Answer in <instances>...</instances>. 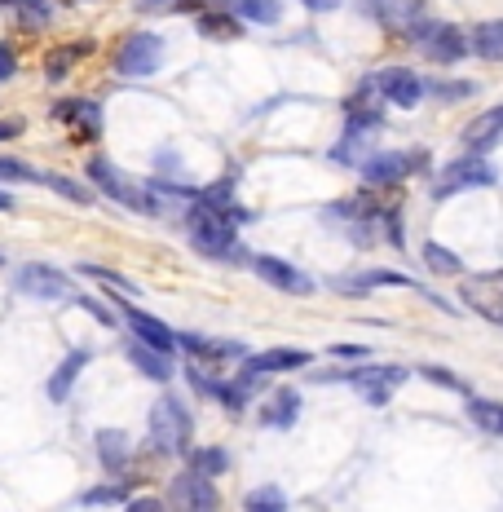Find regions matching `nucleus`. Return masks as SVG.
Masks as SVG:
<instances>
[{
  "instance_id": "obj_1",
  "label": "nucleus",
  "mask_w": 503,
  "mask_h": 512,
  "mask_svg": "<svg viewBox=\"0 0 503 512\" xmlns=\"http://www.w3.org/2000/svg\"><path fill=\"white\" fill-rule=\"evenodd\" d=\"M256 212H248L243 204H230V208H203V204H190L181 212V230H186L190 248H195L203 261H221V265H248L252 270V252L243 248L239 230L252 226Z\"/></svg>"
},
{
  "instance_id": "obj_2",
  "label": "nucleus",
  "mask_w": 503,
  "mask_h": 512,
  "mask_svg": "<svg viewBox=\"0 0 503 512\" xmlns=\"http://www.w3.org/2000/svg\"><path fill=\"white\" fill-rule=\"evenodd\" d=\"M146 442L155 455L164 460H181V455L195 451V415L181 402V393L164 389L151 402V420H146Z\"/></svg>"
},
{
  "instance_id": "obj_3",
  "label": "nucleus",
  "mask_w": 503,
  "mask_h": 512,
  "mask_svg": "<svg viewBox=\"0 0 503 512\" xmlns=\"http://www.w3.org/2000/svg\"><path fill=\"white\" fill-rule=\"evenodd\" d=\"M84 181H89L98 195L111 199V204L137 212V217H164V199L151 195V190H146V181L128 177L111 155H89V164H84Z\"/></svg>"
},
{
  "instance_id": "obj_4",
  "label": "nucleus",
  "mask_w": 503,
  "mask_h": 512,
  "mask_svg": "<svg viewBox=\"0 0 503 512\" xmlns=\"http://www.w3.org/2000/svg\"><path fill=\"white\" fill-rule=\"evenodd\" d=\"M411 376L415 371L402 367V362H353L345 371H314L318 384H353L367 407H389L393 393H398Z\"/></svg>"
},
{
  "instance_id": "obj_5",
  "label": "nucleus",
  "mask_w": 503,
  "mask_h": 512,
  "mask_svg": "<svg viewBox=\"0 0 503 512\" xmlns=\"http://www.w3.org/2000/svg\"><path fill=\"white\" fill-rule=\"evenodd\" d=\"M353 173L362 177V186L371 190H398L411 177H428L433 173V155L424 146H398V151H371Z\"/></svg>"
},
{
  "instance_id": "obj_6",
  "label": "nucleus",
  "mask_w": 503,
  "mask_h": 512,
  "mask_svg": "<svg viewBox=\"0 0 503 512\" xmlns=\"http://www.w3.org/2000/svg\"><path fill=\"white\" fill-rule=\"evenodd\" d=\"M499 186V168L490 164V155H455L442 173L428 186V199L433 204H446V199L464 195V190H490Z\"/></svg>"
},
{
  "instance_id": "obj_7",
  "label": "nucleus",
  "mask_w": 503,
  "mask_h": 512,
  "mask_svg": "<svg viewBox=\"0 0 503 512\" xmlns=\"http://www.w3.org/2000/svg\"><path fill=\"white\" fill-rule=\"evenodd\" d=\"M111 67L124 80H151L164 67V36H155V31H128L120 40V49H115Z\"/></svg>"
},
{
  "instance_id": "obj_8",
  "label": "nucleus",
  "mask_w": 503,
  "mask_h": 512,
  "mask_svg": "<svg viewBox=\"0 0 503 512\" xmlns=\"http://www.w3.org/2000/svg\"><path fill=\"white\" fill-rule=\"evenodd\" d=\"M14 292L27 296V301H45V305H62L76 296V283H71L67 270L49 261H27L14 270Z\"/></svg>"
},
{
  "instance_id": "obj_9",
  "label": "nucleus",
  "mask_w": 503,
  "mask_h": 512,
  "mask_svg": "<svg viewBox=\"0 0 503 512\" xmlns=\"http://www.w3.org/2000/svg\"><path fill=\"white\" fill-rule=\"evenodd\" d=\"M459 305L473 309L481 323L503 327V270H477L459 279Z\"/></svg>"
},
{
  "instance_id": "obj_10",
  "label": "nucleus",
  "mask_w": 503,
  "mask_h": 512,
  "mask_svg": "<svg viewBox=\"0 0 503 512\" xmlns=\"http://www.w3.org/2000/svg\"><path fill=\"white\" fill-rule=\"evenodd\" d=\"M168 512H221V495L212 477L195 473V468H181V473L168 477V495H164Z\"/></svg>"
},
{
  "instance_id": "obj_11",
  "label": "nucleus",
  "mask_w": 503,
  "mask_h": 512,
  "mask_svg": "<svg viewBox=\"0 0 503 512\" xmlns=\"http://www.w3.org/2000/svg\"><path fill=\"white\" fill-rule=\"evenodd\" d=\"M49 120L67 124L71 128V142H76V146H93V142H102V133H106L102 102L98 98H62V102H53Z\"/></svg>"
},
{
  "instance_id": "obj_12",
  "label": "nucleus",
  "mask_w": 503,
  "mask_h": 512,
  "mask_svg": "<svg viewBox=\"0 0 503 512\" xmlns=\"http://www.w3.org/2000/svg\"><path fill=\"white\" fill-rule=\"evenodd\" d=\"M106 296H115V314H120V323H128L133 340H142V345H151V349H164V354H177V332L164 323V318H155L151 309L133 305L120 292H106Z\"/></svg>"
},
{
  "instance_id": "obj_13",
  "label": "nucleus",
  "mask_w": 503,
  "mask_h": 512,
  "mask_svg": "<svg viewBox=\"0 0 503 512\" xmlns=\"http://www.w3.org/2000/svg\"><path fill=\"white\" fill-rule=\"evenodd\" d=\"M177 349L186 354V362H199V367L221 371L226 362H243L248 358V345L230 336H203V332H177Z\"/></svg>"
},
{
  "instance_id": "obj_14",
  "label": "nucleus",
  "mask_w": 503,
  "mask_h": 512,
  "mask_svg": "<svg viewBox=\"0 0 503 512\" xmlns=\"http://www.w3.org/2000/svg\"><path fill=\"white\" fill-rule=\"evenodd\" d=\"M252 274H256V279H261L265 287L283 292V296H314V279H309L301 265L287 261V256L252 252Z\"/></svg>"
},
{
  "instance_id": "obj_15",
  "label": "nucleus",
  "mask_w": 503,
  "mask_h": 512,
  "mask_svg": "<svg viewBox=\"0 0 503 512\" xmlns=\"http://www.w3.org/2000/svg\"><path fill=\"white\" fill-rule=\"evenodd\" d=\"M371 84H376V93H380V102L384 106H398V111H415V106L424 102V76L420 71H411V67H380V71H371Z\"/></svg>"
},
{
  "instance_id": "obj_16",
  "label": "nucleus",
  "mask_w": 503,
  "mask_h": 512,
  "mask_svg": "<svg viewBox=\"0 0 503 512\" xmlns=\"http://www.w3.org/2000/svg\"><path fill=\"white\" fill-rule=\"evenodd\" d=\"M424 53L433 67H459L464 58H473V45H468V31L459 27V23H442L437 18L433 27H428V36L415 45Z\"/></svg>"
},
{
  "instance_id": "obj_17",
  "label": "nucleus",
  "mask_w": 503,
  "mask_h": 512,
  "mask_svg": "<svg viewBox=\"0 0 503 512\" xmlns=\"http://www.w3.org/2000/svg\"><path fill=\"white\" fill-rule=\"evenodd\" d=\"M301 407H305L301 389L278 384V389H270L261 398V407H256V424H261V429H270V433H287L296 420H301Z\"/></svg>"
},
{
  "instance_id": "obj_18",
  "label": "nucleus",
  "mask_w": 503,
  "mask_h": 512,
  "mask_svg": "<svg viewBox=\"0 0 503 512\" xmlns=\"http://www.w3.org/2000/svg\"><path fill=\"white\" fill-rule=\"evenodd\" d=\"M314 354L301 345H274V349H261V354H248L239 367L256 371V376H292V371H305Z\"/></svg>"
},
{
  "instance_id": "obj_19",
  "label": "nucleus",
  "mask_w": 503,
  "mask_h": 512,
  "mask_svg": "<svg viewBox=\"0 0 503 512\" xmlns=\"http://www.w3.org/2000/svg\"><path fill=\"white\" fill-rule=\"evenodd\" d=\"M93 451H98V464L106 468V477H128L133 473V437L124 429H98L93 433Z\"/></svg>"
},
{
  "instance_id": "obj_20",
  "label": "nucleus",
  "mask_w": 503,
  "mask_h": 512,
  "mask_svg": "<svg viewBox=\"0 0 503 512\" xmlns=\"http://www.w3.org/2000/svg\"><path fill=\"white\" fill-rule=\"evenodd\" d=\"M503 137V106H490V111L473 115L464 128H459V146L464 155H490Z\"/></svg>"
},
{
  "instance_id": "obj_21",
  "label": "nucleus",
  "mask_w": 503,
  "mask_h": 512,
  "mask_svg": "<svg viewBox=\"0 0 503 512\" xmlns=\"http://www.w3.org/2000/svg\"><path fill=\"white\" fill-rule=\"evenodd\" d=\"M340 296H371L376 287H402V292H424L420 279H411V274L402 270H353L345 274V279L336 283Z\"/></svg>"
},
{
  "instance_id": "obj_22",
  "label": "nucleus",
  "mask_w": 503,
  "mask_h": 512,
  "mask_svg": "<svg viewBox=\"0 0 503 512\" xmlns=\"http://www.w3.org/2000/svg\"><path fill=\"white\" fill-rule=\"evenodd\" d=\"M93 362V349L89 345H76V349H67L62 354V362L49 371V384H45V393H49V402L53 407H62V402L71 398V389H76V380L84 376V367Z\"/></svg>"
},
{
  "instance_id": "obj_23",
  "label": "nucleus",
  "mask_w": 503,
  "mask_h": 512,
  "mask_svg": "<svg viewBox=\"0 0 503 512\" xmlns=\"http://www.w3.org/2000/svg\"><path fill=\"white\" fill-rule=\"evenodd\" d=\"M93 49H98V40H89V36L62 40V45H49V49H45V62H40V71H45L49 84H62V80L71 76V71H76V62H84Z\"/></svg>"
},
{
  "instance_id": "obj_24",
  "label": "nucleus",
  "mask_w": 503,
  "mask_h": 512,
  "mask_svg": "<svg viewBox=\"0 0 503 512\" xmlns=\"http://www.w3.org/2000/svg\"><path fill=\"white\" fill-rule=\"evenodd\" d=\"M124 354H128V362H133L137 376H146L155 384H173L177 380V362H173V354H164V349H151V345H142V340H128Z\"/></svg>"
},
{
  "instance_id": "obj_25",
  "label": "nucleus",
  "mask_w": 503,
  "mask_h": 512,
  "mask_svg": "<svg viewBox=\"0 0 503 512\" xmlns=\"http://www.w3.org/2000/svg\"><path fill=\"white\" fill-rule=\"evenodd\" d=\"M195 27H199L203 40H226V45L248 31V23H243L230 5H217V9H203V14H195Z\"/></svg>"
},
{
  "instance_id": "obj_26",
  "label": "nucleus",
  "mask_w": 503,
  "mask_h": 512,
  "mask_svg": "<svg viewBox=\"0 0 503 512\" xmlns=\"http://www.w3.org/2000/svg\"><path fill=\"white\" fill-rule=\"evenodd\" d=\"M420 261H424V270L428 274H442V279H464V256H459L455 248H446V243H437V239H424L420 243Z\"/></svg>"
},
{
  "instance_id": "obj_27",
  "label": "nucleus",
  "mask_w": 503,
  "mask_h": 512,
  "mask_svg": "<svg viewBox=\"0 0 503 512\" xmlns=\"http://www.w3.org/2000/svg\"><path fill=\"white\" fill-rule=\"evenodd\" d=\"M464 415L473 420L477 433L503 437V402L499 398H477V393H468V398H464Z\"/></svg>"
},
{
  "instance_id": "obj_28",
  "label": "nucleus",
  "mask_w": 503,
  "mask_h": 512,
  "mask_svg": "<svg viewBox=\"0 0 503 512\" xmlns=\"http://www.w3.org/2000/svg\"><path fill=\"white\" fill-rule=\"evenodd\" d=\"M468 45H473V58L481 62H503V18H481L468 31Z\"/></svg>"
},
{
  "instance_id": "obj_29",
  "label": "nucleus",
  "mask_w": 503,
  "mask_h": 512,
  "mask_svg": "<svg viewBox=\"0 0 503 512\" xmlns=\"http://www.w3.org/2000/svg\"><path fill=\"white\" fill-rule=\"evenodd\" d=\"M40 186H49L58 199H67V204L76 208H93L98 204V190L89 186V181H76L71 173H40Z\"/></svg>"
},
{
  "instance_id": "obj_30",
  "label": "nucleus",
  "mask_w": 503,
  "mask_h": 512,
  "mask_svg": "<svg viewBox=\"0 0 503 512\" xmlns=\"http://www.w3.org/2000/svg\"><path fill=\"white\" fill-rule=\"evenodd\" d=\"M248 27H278L283 23V0H226Z\"/></svg>"
},
{
  "instance_id": "obj_31",
  "label": "nucleus",
  "mask_w": 503,
  "mask_h": 512,
  "mask_svg": "<svg viewBox=\"0 0 503 512\" xmlns=\"http://www.w3.org/2000/svg\"><path fill=\"white\" fill-rule=\"evenodd\" d=\"M186 464L195 468V473H203V477H212V482H217V477L230 473V451H226V446H195V451L186 455Z\"/></svg>"
},
{
  "instance_id": "obj_32",
  "label": "nucleus",
  "mask_w": 503,
  "mask_h": 512,
  "mask_svg": "<svg viewBox=\"0 0 503 512\" xmlns=\"http://www.w3.org/2000/svg\"><path fill=\"white\" fill-rule=\"evenodd\" d=\"M76 274H84V279H98V283L106 287V292H111V287H115V292L128 296V301H133V296H137V283H133V279H124V274H120V270H111V265H93V261H84Z\"/></svg>"
},
{
  "instance_id": "obj_33",
  "label": "nucleus",
  "mask_w": 503,
  "mask_h": 512,
  "mask_svg": "<svg viewBox=\"0 0 503 512\" xmlns=\"http://www.w3.org/2000/svg\"><path fill=\"white\" fill-rule=\"evenodd\" d=\"M243 512H292V504H287V495L278 486H256L243 499Z\"/></svg>"
},
{
  "instance_id": "obj_34",
  "label": "nucleus",
  "mask_w": 503,
  "mask_h": 512,
  "mask_svg": "<svg viewBox=\"0 0 503 512\" xmlns=\"http://www.w3.org/2000/svg\"><path fill=\"white\" fill-rule=\"evenodd\" d=\"M124 499H128V486L120 482V477H111V482L84 490L80 504H84V508H111V504H124Z\"/></svg>"
},
{
  "instance_id": "obj_35",
  "label": "nucleus",
  "mask_w": 503,
  "mask_h": 512,
  "mask_svg": "<svg viewBox=\"0 0 503 512\" xmlns=\"http://www.w3.org/2000/svg\"><path fill=\"white\" fill-rule=\"evenodd\" d=\"M473 93H477V84H468V80H424V98H437V102H464Z\"/></svg>"
},
{
  "instance_id": "obj_36",
  "label": "nucleus",
  "mask_w": 503,
  "mask_h": 512,
  "mask_svg": "<svg viewBox=\"0 0 503 512\" xmlns=\"http://www.w3.org/2000/svg\"><path fill=\"white\" fill-rule=\"evenodd\" d=\"M195 204H203V208H230V204H239V199H234V173L208 181V186H199Z\"/></svg>"
},
{
  "instance_id": "obj_37",
  "label": "nucleus",
  "mask_w": 503,
  "mask_h": 512,
  "mask_svg": "<svg viewBox=\"0 0 503 512\" xmlns=\"http://www.w3.org/2000/svg\"><path fill=\"white\" fill-rule=\"evenodd\" d=\"M415 376L428 380V384H437V389H451V393H464V398H468V380L455 376V371H446V367H437V362H420V367H415Z\"/></svg>"
},
{
  "instance_id": "obj_38",
  "label": "nucleus",
  "mask_w": 503,
  "mask_h": 512,
  "mask_svg": "<svg viewBox=\"0 0 503 512\" xmlns=\"http://www.w3.org/2000/svg\"><path fill=\"white\" fill-rule=\"evenodd\" d=\"M380 239L384 243H393V248H406V221H402V208H398V199H393L389 208L380 212Z\"/></svg>"
},
{
  "instance_id": "obj_39",
  "label": "nucleus",
  "mask_w": 503,
  "mask_h": 512,
  "mask_svg": "<svg viewBox=\"0 0 503 512\" xmlns=\"http://www.w3.org/2000/svg\"><path fill=\"white\" fill-rule=\"evenodd\" d=\"M23 181H40V168L18 155H0V186H23Z\"/></svg>"
},
{
  "instance_id": "obj_40",
  "label": "nucleus",
  "mask_w": 503,
  "mask_h": 512,
  "mask_svg": "<svg viewBox=\"0 0 503 512\" xmlns=\"http://www.w3.org/2000/svg\"><path fill=\"white\" fill-rule=\"evenodd\" d=\"M327 354L331 358H349V362H367L371 358V345H358V340H336Z\"/></svg>"
},
{
  "instance_id": "obj_41",
  "label": "nucleus",
  "mask_w": 503,
  "mask_h": 512,
  "mask_svg": "<svg viewBox=\"0 0 503 512\" xmlns=\"http://www.w3.org/2000/svg\"><path fill=\"white\" fill-rule=\"evenodd\" d=\"M76 301H80L84 309H89V314H93V318H102V327H120V314H115V309H111V305H102V301H98V296H76Z\"/></svg>"
},
{
  "instance_id": "obj_42",
  "label": "nucleus",
  "mask_w": 503,
  "mask_h": 512,
  "mask_svg": "<svg viewBox=\"0 0 503 512\" xmlns=\"http://www.w3.org/2000/svg\"><path fill=\"white\" fill-rule=\"evenodd\" d=\"M124 512H168V504L164 499H155V495H128Z\"/></svg>"
},
{
  "instance_id": "obj_43",
  "label": "nucleus",
  "mask_w": 503,
  "mask_h": 512,
  "mask_svg": "<svg viewBox=\"0 0 503 512\" xmlns=\"http://www.w3.org/2000/svg\"><path fill=\"white\" fill-rule=\"evenodd\" d=\"M14 76H18V49L5 40V45H0V84L14 80Z\"/></svg>"
},
{
  "instance_id": "obj_44",
  "label": "nucleus",
  "mask_w": 503,
  "mask_h": 512,
  "mask_svg": "<svg viewBox=\"0 0 503 512\" xmlns=\"http://www.w3.org/2000/svg\"><path fill=\"white\" fill-rule=\"evenodd\" d=\"M27 133V120L23 115H9V120H0V142H14V137Z\"/></svg>"
},
{
  "instance_id": "obj_45",
  "label": "nucleus",
  "mask_w": 503,
  "mask_h": 512,
  "mask_svg": "<svg viewBox=\"0 0 503 512\" xmlns=\"http://www.w3.org/2000/svg\"><path fill=\"white\" fill-rule=\"evenodd\" d=\"M173 5H177V0H137V9H142V14H173Z\"/></svg>"
},
{
  "instance_id": "obj_46",
  "label": "nucleus",
  "mask_w": 503,
  "mask_h": 512,
  "mask_svg": "<svg viewBox=\"0 0 503 512\" xmlns=\"http://www.w3.org/2000/svg\"><path fill=\"white\" fill-rule=\"evenodd\" d=\"M301 5L309 9V14H327V9H336L340 0H301Z\"/></svg>"
},
{
  "instance_id": "obj_47",
  "label": "nucleus",
  "mask_w": 503,
  "mask_h": 512,
  "mask_svg": "<svg viewBox=\"0 0 503 512\" xmlns=\"http://www.w3.org/2000/svg\"><path fill=\"white\" fill-rule=\"evenodd\" d=\"M14 208H18V199H14V195H9V190H5V186H0V212H14Z\"/></svg>"
},
{
  "instance_id": "obj_48",
  "label": "nucleus",
  "mask_w": 503,
  "mask_h": 512,
  "mask_svg": "<svg viewBox=\"0 0 503 512\" xmlns=\"http://www.w3.org/2000/svg\"><path fill=\"white\" fill-rule=\"evenodd\" d=\"M5 261H9V256H5V252H0V270H5Z\"/></svg>"
}]
</instances>
